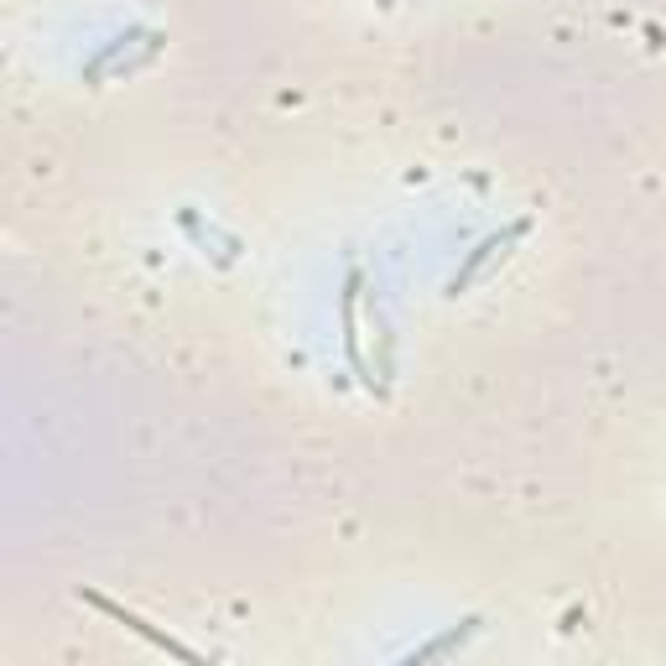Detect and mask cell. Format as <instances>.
Listing matches in <instances>:
<instances>
[{"label": "cell", "mask_w": 666, "mask_h": 666, "mask_svg": "<svg viewBox=\"0 0 666 666\" xmlns=\"http://www.w3.org/2000/svg\"><path fill=\"white\" fill-rule=\"evenodd\" d=\"M520 235H526V219H516V225L505 229V235H489V240H479V245H474V250H469V256H464V266H458V271H454V281H448V292L458 297V292H464V287H469L474 277H479V271H485L489 260H495V256H505V250H510V245H516Z\"/></svg>", "instance_id": "obj_1"}, {"label": "cell", "mask_w": 666, "mask_h": 666, "mask_svg": "<svg viewBox=\"0 0 666 666\" xmlns=\"http://www.w3.org/2000/svg\"><path fill=\"white\" fill-rule=\"evenodd\" d=\"M83 599L95 604V609H105V615H110V619H120V625H126V630L147 635L151 646H157V650H167V656H182V662H203V656H198V650L178 646V640H172V635H162V630H151V625H147V619H141V615H130V609H120V604H115V599H105V594H83Z\"/></svg>", "instance_id": "obj_2"}, {"label": "cell", "mask_w": 666, "mask_h": 666, "mask_svg": "<svg viewBox=\"0 0 666 666\" xmlns=\"http://www.w3.org/2000/svg\"><path fill=\"white\" fill-rule=\"evenodd\" d=\"M380 6H390V0H380Z\"/></svg>", "instance_id": "obj_3"}]
</instances>
